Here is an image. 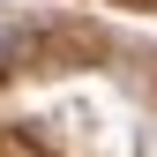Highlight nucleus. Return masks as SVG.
<instances>
[{"label":"nucleus","mask_w":157,"mask_h":157,"mask_svg":"<svg viewBox=\"0 0 157 157\" xmlns=\"http://www.w3.org/2000/svg\"><path fill=\"white\" fill-rule=\"evenodd\" d=\"M8 52H15V37H8V30H0V60H8Z\"/></svg>","instance_id":"1"}]
</instances>
